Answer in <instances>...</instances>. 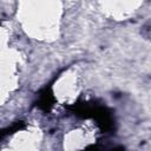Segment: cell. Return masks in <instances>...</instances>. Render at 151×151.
<instances>
[{
	"instance_id": "cell-1",
	"label": "cell",
	"mask_w": 151,
	"mask_h": 151,
	"mask_svg": "<svg viewBox=\"0 0 151 151\" xmlns=\"http://www.w3.org/2000/svg\"><path fill=\"white\" fill-rule=\"evenodd\" d=\"M51 105H52V94H51V93H47V91H46L45 93H42V94L40 96L39 106H40V107H44L45 110H47Z\"/></svg>"
},
{
	"instance_id": "cell-2",
	"label": "cell",
	"mask_w": 151,
	"mask_h": 151,
	"mask_svg": "<svg viewBox=\"0 0 151 151\" xmlns=\"http://www.w3.org/2000/svg\"><path fill=\"white\" fill-rule=\"evenodd\" d=\"M110 151H125V150H124V147H123V146H116V147L111 149Z\"/></svg>"
},
{
	"instance_id": "cell-3",
	"label": "cell",
	"mask_w": 151,
	"mask_h": 151,
	"mask_svg": "<svg viewBox=\"0 0 151 151\" xmlns=\"http://www.w3.org/2000/svg\"><path fill=\"white\" fill-rule=\"evenodd\" d=\"M86 151H98V150H97V147H94V146H90L88 149H86Z\"/></svg>"
}]
</instances>
